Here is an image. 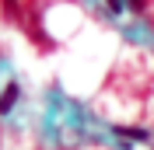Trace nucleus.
Instances as JSON below:
<instances>
[{"instance_id": "obj_1", "label": "nucleus", "mask_w": 154, "mask_h": 150, "mask_svg": "<svg viewBox=\"0 0 154 150\" xmlns=\"http://www.w3.org/2000/svg\"><path fill=\"white\" fill-rule=\"evenodd\" d=\"M14 101H18V84H7V87H4V94H0V112L7 115L11 108H14Z\"/></svg>"}, {"instance_id": "obj_2", "label": "nucleus", "mask_w": 154, "mask_h": 150, "mask_svg": "<svg viewBox=\"0 0 154 150\" xmlns=\"http://www.w3.org/2000/svg\"><path fill=\"white\" fill-rule=\"evenodd\" d=\"M116 133H119V136H130V140H147V133H144V129H126V126H119Z\"/></svg>"}]
</instances>
